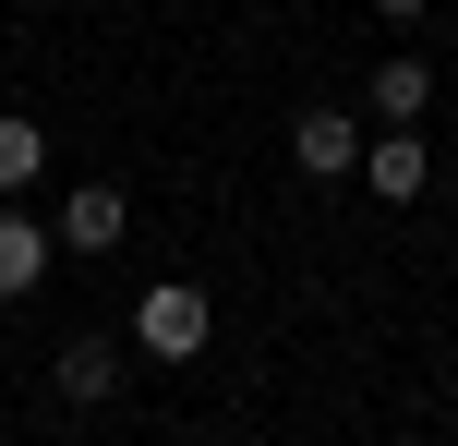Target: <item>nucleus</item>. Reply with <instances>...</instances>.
<instances>
[{
  "label": "nucleus",
  "mask_w": 458,
  "mask_h": 446,
  "mask_svg": "<svg viewBox=\"0 0 458 446\" xmlns=\"http://www.w3.org/2000/svg\"><path fill=\"white\" fill-rule=\"evenodd\" d=\"M48 254H61V241H48V217H24V206H0V302H24V290L48 278Z\"/></svg>",
  "instance_id": "20e7f679"
},
{
  "label": "nucleus",
  "mask_w": 458,
  "mask_h": 446,
  "mask_svg": "<svg viewBox=\"0 0 458 446\" xmlns=\"http://www.w3.org/2000/svg\"><path fill=\"white\" fill-rule=\"evenodd\" d=\"M48 386H61L72 410H109V386H121V350H109V338H61V362H48Z\"/></svg>",
  "instance_id": "423d86ee"
},
{
  "label": "nucleus",
  "mask_w": 458,
  "mask_h": 446,
  "mask_svg": "<svg viewBox=\"0 0 458 446\" xmlns=\"http://www.w3.org/2000/svg\"><path fill=\"white\" fill-rule=\"evenodd\" d=\"M422 109H435V61H411V48H398V61H374V121H386V133H411Z\"/></svg>",
  "instance_id": "0eeeda50"
},
{
  "label": "nucleus",
  "mask_w": 458,
  "mask_h": 446,
  "mask_svg": "<svg viewBox=\"0 0 458 446\" xmlns=\"http://www.w3.org/2000/svg\"><path fill=\"white\" fill-rule=\"evenodd\" d=\"M48 241H72V254H121V241H133V206H121L109 181H85L61 217H48Z\"/></svg>",
  "instance_id": "f03ea898"
},
{
  "label": "nucleus",
  "mask_w": 458,
  "mask_h": 446,
  "mask_svg": "<svg viewBox=\"0 0 458 446\" xmlns=\"http://www.w3.org/2000/svg\"><path fill=\"white\" fill-rule=\"evenodd\" d=\"M362 145H374V133H362L350 109H301V121H290V157L314 169V181H338V169H362Z\"/></svg>",
  "instance_id": "7ed1b4c3"
},
{
  "label": "nucleus",
  "mask_w": 458,
  "mask_h": 446,
  "mask_svg": "<svg viewBox=\"0 0 458 446\" xmlns=\"http://www.w3.org/2000/svg\"><path fill=\"white\" fill-rule=\"evenodd\" d=\"M362 181L386 193V206H411V193L435 181V145H422V133H374V145H362Z\"/></svg>",
  "instance_id": "39448f33"
},
{
  "label": "nucleus",
  "mask_w": 458,
  "mask_h": 446,
  "mask_svg": "<svg viewBox=\"0 0 458 446\" xmlns=\"http://www.w3.org/2000/svg\"><path fill=\"white\" fill-rule=\"evenodd\" d=\"M206 338H217V314H206V290H193V278L133 290V350H145V362H193Z\"/></svg>",
  "instance_id": "f257e3e1"
},
{
  "label": "nucleus",
  "mask_w": 458,
  "mask_h": 446,
  "mask_svg": "<svg viewBox=\"0 0 458 446\" xmlns=\"http://www.w3.org/2000/svg\"><path fill=\"white\" fill-rule=\"evenodd\" d=\"M37 169H48V133H37V121H0V206H13Z\"/></svg>",
  "instance_id": "6e6552de"
},
{
  "label": "nucleus",
  "mask_w": 458,
  "mask_h": 446,
  "mask_svg": "<svg viewBox=\"0 0 458 446\" xmlns=\"http://www.w3.org/2000/svg\"><path fill=\"white\" fill-rule=\"evenodd\" d=\"M374 13H386V24H422V0H374Z\"/></svg>",
  "instance_id": "1a4fd4ad"
}]
</instances>
